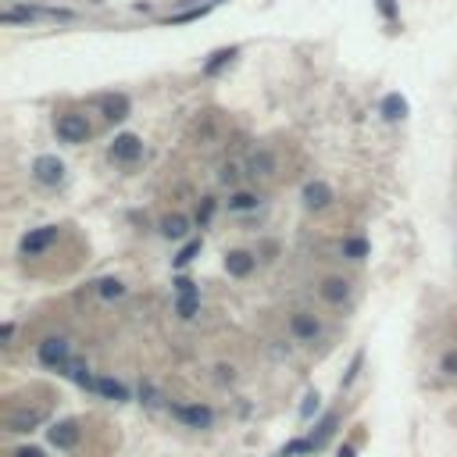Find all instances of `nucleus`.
<instances>
[{
  "mask_svg": "<svg viewBox=\"0 0 457 457\" xmlns=\"http://www.w3.org/2000/svg\"><path fill=\"white\" fill-rule=\"evenodd\" d=\"M54 129H57V139H65V143H86L90 139V121L82 115H61L54 121Z\"/></svg>",
  "mask_w": 457,
  "mask_h": 457,
  "instance_id": "obj_2",
  "label": "nucleus"
},
{
  "mask_svg": "<svg viewBox=\"0 0 457 457\" xmlns=\"http://www.w3.org/2000/svg\"><path fill=\"white\" fill-rule=\"evenodd\" d=\"M93 389L100 393V397H108V400H129V389L121 382H115V379H108V376H100Z\"/></svg>",
  "mask_w": 457,
  "mask_h": 457,
  "instance_id": "obj_17",
  "label": "nucleus"
},
{
  "mask_svg": "<svg viewBox=\"0 0 457 457\" xmlns=\"http://www.w3.org/2000/svg\"><path fill=\"white\" fill-rule=\"evenodd\" d=\"M358 368H361V354L354 358V364H350V371H347V379H343V386H350V382H354V379H358Z\"/></svg>",
  "mask_w": 457,
  "mask_h": 457,
  "instance_id": "obj_27",
  "label": "nucleus"
},
{
  "mask_svg": "<svg viewBox=\"0 0 457 457\" xmlns=\"http://www.w3.org/2000/svg\"><path fill=\"white\" fill-rule=\"evenodd\" d=\"M376 4H379V11L386 18H397V4H393V0H376Z\"/></svg>",
  "mask_w": 457,
  "mask_h": 457,
  "instance_id": "obj_26",
  "label": "nucleus"
},
{
  "mask_svg": "<svg viewBox=\"0 0 457 457\" xmlns=\"http://www.w3.org/2000/svg\"><path fill=\"white\" fill-rule=\"evenodd\" d=\"M322 297H325L329 304H343V300L350 297V282H347V279H325V282H322Z\"/></svg>",
  "mask_w": 457,
  "mask_h": 457,
  "instance_id": "obj_15",
  "label": "nucleus"
},
{
  "mask_svg": "<svg viewBox=\"0 0 457 457\" xmlns=\"http://www.w3.org/2000/svg\"><path fill=\"white\" fill-rule=\"evenodd\" d=\"M336 425H340V414H336V411H329L325 418L315 425V432L307 436V447H311V450H322V447L329 443V436L336 432Z\"/></svg>",
  "mask_w": 457,
  "mask_h": 457,
  "instance_id": "obj_11",
  "label": "nucleus"
},
{
  "mask_svg": "<svg viewBox=\"0 0 457 457\" xmlns=\"http://www.w3.org/2000/svg\"><path fill=\"white\" fill-rule=\"evenodd\" d=\"M211 211H215V200H204V207H200V215H197V218H200V225H204L207 218H211Z\"/></svg>",
  "mask_w": 457,
  "mask_h": 457,
  "instance_id": "obj_29",
  "label": "nucleus"
},
{
  "mask_svg": "<svg viewBox=\"0 0 457 457\" xmlns=\"http://www.w3.org/2000/svg\"><path fill=\"white\" fill-rule=\"evenodd\" d=\"M368 254V243L361 240V236H354V240H347L343 243V257H354V261H361Z\"/></svg>",
  "mask_w": 457,
  "mask_h": 457,
  "instance_id": "obj_20",
  "label": "nucleus"
},
{
  "mask_svg": "<svg viewBox=\"0 0 457 457\" xmlns=\"http://www.w3.org/2000/svg\"><path fill=\"white\" fill-rule=\"evenodd\" d=\"M186 233H190V222H186L182 215H168V218H161V236H168V240H182Z\"/></svg>",
  "mask_w": 457,
  "mask_h": 457,
  "instance_id": "obj_18",
  "label": "nucleus"
},
{
  "mask_svg": "<svg viewBox=\"0 0 457 457\" xmlns=\"http://www.w3.org/2000/svg\"><path fill=\"white\" fill-rule=\"evenodd\" d=\"M251 207H257L254 193H236L233 200H228V211H251Z\"/></svg>",
  "mask_w": 457,
  "mask_h": 457,
  "instance_id": "obj_21",
  "label": "nucleus"
},
{
  "mask_svg": "<svg viewBox=\"0 0 457 457\" xmlns=\"http://www.w3.org/2000/svg\"><path fill=\"white\" fill-rule=\"evenodd\" d=\"M289 332H293L300 343H315V340H318V332H322V325H318L315 315H307V311H297V315L289 318Z\"/></svg>",
  "mask_w": 457,
  "mask_h": 457,
  "instance_id": "obj_7",
  "label": "nucleus"
},
{
  "mask_svg": "<svg viewBox=\"0 0 457 457\" xmlns=\"http://www.w3.org/2000/svg\"><path fill=\"white\" fill-rule=\"evenodd\" d=\"M197 254H200V240H193V243H186V246H182V254L175 257V268H186V264H190V261H193Z\"/></svg>",
  "mask_w": 457,
  "mask_h": 457,
  "instance_id": "obj_22",
  "label": "nucleus"
},
{
  "mask_svg": "<svg viewBox=\"0 0 457 457\" xmlns=\"http://www.w3.org/2000/svg\"><path fill=\"white\" fill-rule=\"evenodd\" d=\"M379 111H382L386 121H400V118L407 115V100H404L400 93H389V97L382 100V108H379Z\"/></svg>",
  "mask_w": 457,
  "mask_h": 457,
  "instance_id": "obj_16",
  "label": "nucleus"
},
{
  "mask_svg": "<svg viewBox=\"0 0 457 457\" xmlns=\"http://www.w3.org/2000/svg\"><path fill=\"white\" fill-rule=\"evenodd\" d=\"M304 204L307 207H329L332 204V190H329V182H322V179H315V182H307L304 186Z\"/></svg>",
  "mask_w": 457,
  "mask_h": 457,
  "instance_id": "obj_14",
  "label": "nucleus"
},
{
  "mask_svg": "<svg viewBox=\"0 0 457 457\" xmlns=\"http://www.w3.org/2000/svg\"><path fill=\"white\" fill-rule=\"evenodd\" d=\"M97 289H100V297H121V289H126V286H121L118 279H100Z\"/></svg>",
  "mask_w": 457,
  "mask_h": 457,
  "instance_id": "obj_23",
  "label": "nucleus"
},
{
  "mask_svg": "<svg viewBox=\"0 0 457 457\" xmlns=\"http://www.w3.org/2000/svg\"><path fill=\"white\" fill-rule=\"evenodd\" d=\"M443 371L447 376H457V350H447L443 354Z\"/></svg>",
  "mask_w": 457,
  "mask_h": 457,
  "instance_id": "obj_25",
  "label": "nucleus"
},
{
  "mask_svg": "<svg viewBox=\"0 0 457 457\" xmlns=\"http://www.w3.org/2000/svg\"><path fill=\"white\" fill-rule=\"evenodd\" d=\"M36 354H39V361H43L47 368H57V371L72 364L68 361V340L65 336H47L43 343H39Z\"/></svg>",
  "mask_w": 457,
  "mask_h": 457,
  "instance_id": "obj_1",
  "label": "nucleus"
},
{
  "mask_svg": "<svg viewBox=\"0 0 457 457\" xmlns=\"http://www.w3.org/2000/svg\"><path fill=\"white\" fill-rule=\"evenodd\" d=\"M233 57H236V50H233V47H228V50H218V54H211V61L204 65V75H215V72H222V68H225Z\"/></svg>",
  "mask_w": 457,
  "mask_h": 457,
  "instance_id": "obj_19",
  "label": "nucleus"
},
{
  "mask_svg": "<svg viewBox=\"0 0 457 457\" xmlns=\"http://www.w3.org/2000/svg\"><path fill=\"white\" fill-rule=\"evenodd\" d=\"M172 414L182 425H190V429H207L215 422L211 407H204V404H172Z\"/></svg>",
  "mask_w": 457,
  "mask_h": 457,
  "instance_id": "obj_3",
  "label": "nucleus"
},
{
  "mask_svg": "<svg viewBox=\"0 0 457 457\" xmlns=\"http://www.w3.org/2000/svg\"><path fill=\"white\" fill-rule=\"evenodd\" d=\"M340 457H354V447H343V450H340Z\"/></svg>",
  "mask_w": 457,
  "mask_h": 457,
  "instance_id": "obj_30",
  "label": "nucleus"
},
{
  "mask_svg": "<svg viewBox=\"0 0 457 457\" xmlns=\"http://www.w3.org/2000/svg\"><path fill=\"white\" fill-rule=\"evenodd\" d=\"M32 175H36V182H43V186H57L61 179H65V164H61L54 154H39L32 161Z\"/></svg>",
  "mask_w": 457,
  "mask_h": 457,
  "instance_id": "obj_4",
  "label": "nucleus"
},
{
  "mask_svg": "<svg viewBox=\"0 0 457 457\" xmlns=\"http://www.w3.org/2000/svg\"><path fill=\"white\" fill-rule=\"evenodd\" d=\"M139 154H143V143H139V136H133V133H121V136H115V143H111V157H115V161H121V164H133V161H139Z\"/></svg>",
  "mask_w": 457,
  "mask_h": 457,
  "instance_id": "obj_6",
  "label": "nucleus"
},
{
  "mask_svg": "<svg viewBox=\"0 0 457 457\" xmlns=\"http://www.w3.org/2000/svg\"><path fill=\"white\" fill-rule=\"evenodd\" d=\"M175 289H179L175 311H179L182 318H193V315H197V307H200V293H197V282H190V279H179V282H175Z\"/></svg>",
  "mask_w": 457,
  "mask_h": 457,
  "instance_id": "obj_8",
  "label": "nucleus"
},
{
  "mask_svg": "<svg viewBox=\"0 0 457 457\" xmlns=\"http://www.w3.org/2000/svg\"><path fill=\"white\" fill-rule=\"evenodd\" d=\"M47 436H50V443H54L57 450H72V447L79 443L82 429H79V422H72V418H68V422H57Z\"/></svg>",
  "mask_w": 457,
  "mask_h": 457,
  "instance_id": "obj_9",
  "label": "nucleus"
},
{
  "mask_svg": "<svg viewBox=\"0 0 457 457\" xmlns=\"http://www.w3.org/2000/svg\"><path fill=\"white\" fill-rule=\"evenodd\" d=\"M100 111L108 121H121L129 115V97L126 93H108V97H100Z\"/></svg>",
  "mask_w": 457,
  "mask_h": 457,
  "instance_id": "obj_12",
  "label": "nucleus"
},
{
  "mask_svg": "<svg viewBox=\"0 0 457 457\" xmlns=\"http://www.w3.org/2000/svg\"><path fill=\"white\" fill-rule=\"evenodd\" d=\"M54 240H57V225H39V228H32V233L22 240V254H26V257L43 254Z\"/></svg>",
  "mask_w": 457,
  "mask_h": 457,
  "instance_id": "obj_5",
  "label": "nucleus"
},
{
  "mask_svg": "<svg viewBox=\"0 0 457 457\" xmlns=\"http://www.w3.org/2000/svg\"><path fill=\"white\" fill-rule=\"evenodd\" d=\"M43 418H47V407H36V411H14V414H8V429H11V432H29V429H36Z\"/></svg>",
  "mask_w": 457,
  "mask_h": 457,
  "instance_id": "obj_10",
  "label": "nucleus"
},
{
  "mask_svg": "<svg viewBox=\"0 0 457 457\" xmlns=\"http://www.w3.org/2000/svg\"><path fill=\"white\" fill-rule=\"evenodd\" d=\"M225 272H228V275H236V279H246V275L254 272V254H246V251L225 254Z\"/></svg>",
  "mask_w": 457,
  "mask_h": 457,
  "instance_id": "obj_13",
  "label": "nucleus"
},
{
  "mask_svg": "<svg viewBox=\"0 0 457 457\" xmlns=\"http://www.w3.org/2000/svg\"><path fill=\"white\" fill-rule=\"evenodd\" d=\"M14 457H43V450H36V447H18Z\"/></svg>",
  "mask_w": 457,
  "mask_h": 457,
  "instance_id": "obj_28",
  "label": "nucleus"
},
{
  "mask_svg": "<svg viewBox=\"0 0 457 457\" xmlns=\"http://www.w3.org/2000/svg\"><path fill=\"white\" fill-rule=\"evenodd\" d=\"M315 411H318V393L311 389L307 397H304V404H300V418H311V414H315Z\"/></svg>",
  "mask_w": 457,
  "mask_h": 457,
  "instance_id": "obj_24",
  "label": "nucleus"
}]
</instances>
